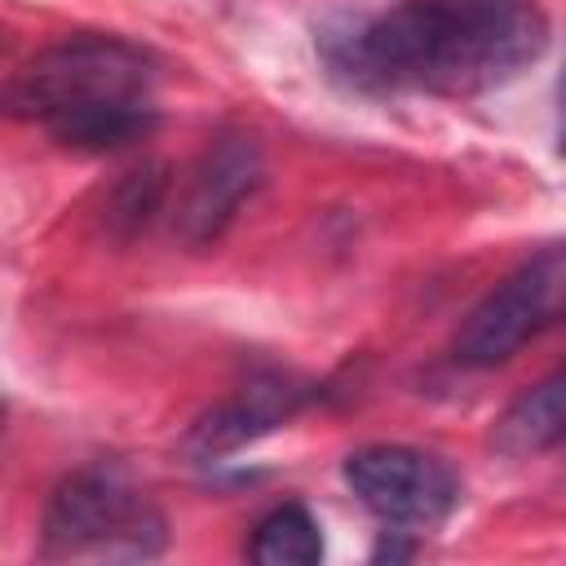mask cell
Returning a JSON list of instances; mask_svg holds the SVG:
<instances>
[{
    "label": "cell",
    "mask_w": 566,
    "mask_h": 566,
    "mask_svg": "<svg viewBox=\"0 0 566 566\" xmlns=\"http://www.w3.org/2000/svg\"><path fill=\"white\" fill-rule=\"evenodd\" d=\"M318 44L332 75L363 93L478 97L548 49V18L535 0H402Z\"/></svg>",
    "instance_id": "obj_1"
},
{
    "label": "cell",
    "mask_w": 566,
    "mask_h": 566,
    "mask_svg": "<svg viewBox=\"0 0 566 566\" xmlns=\"http://www.w3.org/2000/svg\"><path fill=\"white\" fill-rule=\"evenodd\" d=\"M155 62L119 35H66L9 80V111L66 150H119L155 128Z\"/></svg>",
    "instance_id": "obj_2"
},
{
    "label": "cell",
    "mask_w": 566,
    "mask_h": 566,
    "mask_svg": "<svg viewBox=\"0 0 566 566\" xmlns=\"http://www.w3.org/2000/svg\"><path fill=\"white\" fill-rule=\"evenodd\" d=\"M40 553L49 562H150L168 544V522L115 469H80L49 495Z\"/></svg>",
    "instance_id": "obj_3"
},
{
    "label": "cell",
    "mask_w": 566,
    "mask_h": 566,
    "mask_svg": "<svg viewBox=\"0 0 566 566\" xmlns=\"http://www.w3.org/2000/svg\"><path fill=\"white\" fill-rule=\"evenodd\" d=\"M557 314H566V243L522 261L469 310V318L455 332V358L464 367L509 363Z\"/></svg>",
    "instance_id": "obj_4"
},
{
    "label": "cell",
    "mask_w": 566,
    "mask_h": 566,
    "mask_svg": "<svg viewBox=\"0 0 566 566\" xmlns=\"http://www.w3.org/2000/svg\"><path fill=\"white\" fill-rule=\"evenodd\" d=\"M345 486L358 495V504L380 517L394 531H429L442 526L460 504V478L447 460L376 442L345 455Z\"/></svg>",
    "instance_id": "obj_5"
},
{
    "label": "cell",
    "mask_w": 566,
    "mask_h": 566,
    "mask_svg": "<svg viewBox=\"0 0 566 566\" xmlns=\"http://www.w3.org/2000/svg\"><path fill=\"white\" fill-rule=\"evenodd\" d=\"M265 181V159L261 146L243 133H226L217 137L199 164L186 177V190L177 199V234L190 248H208L217 243L230 221L239 217V208L256 195V186Z\"/></svg>",
    "instance_id": "obj_6"
},
{
    "label": "cell",
    "mask_w": 566,
    "mask_h": 566,
    "mask_svg": "<svg viewBox=\"0 0 566 566\" xmlns=\"http://www.w3.org/2000/svg\"><path fill=\"white\" fill-rule=\"evenodd\" d=\"M305 402V385L287 380V376H256L248 380L230 402L212 407L208 416H199L186 433V455L195 460H221L248 442H256L261 433L279 429L283 420H292Z\"/></svg>",
    "instance_id": "obj_7"
},
{
    "label": "cell",
    "mask_w": 566,
    "mask_h": 566,
    "mask_svg": "<svg viewBox=\"0 0 566 566\" xmlns=\"http://www.w3.org/2000/svg\"><path fill=\"white\" fill-rule=\"evenodd\" d=\"M491 447L509 460H526L553 447H566V371L544 376L517 394L491 429Z\"/></svg>",
    "instance_id": "obj_8"
},
{
    "label": "cell",
    "mask_w": 566,
    "mask_h": 566,
    "mask_svg": "<svg viewBox=\"0 0 566 566\" xmlns=\"http://www.w3.org/2000/svg\"><path fill=\"white\" fill-rule=\"evenodd\" d=\"M248 557L261 566H314L323 557L318 522L301 504H279L256 522Z\"/></svg>",
    "instance_id": "obj_9"
},
{
    "label": "cell",
    "mask_w": 566,
    "mask_h": 566,
    "mask_svg": "<svg viewBox=\"0 0 566 566\" xmlns=\"http://www.w3.org/2000/svg\"><path fill=\"white\" fill-rule=\"evenodd\" d=\"M168 195V164L164 159H146L133 172H124V181L111 190L106 199V226L119 239H133L137 230H146L155 221V212L164 208Z\"/></svg>",
    "instance_id": "obj_10"
},
{
    "label": "cell",
    "mask_w": 566,
    "mask_h": 566,
    "mask_svg": "<svg viewBox=\"0 0 566 566\" xmlns=\"http://www.w3.org/2000/svg\"><path fill=\"white\" fill-rule=\"evenodd\" d=\"M562 150H566V80H562Z\"/></svg>",
    "instance_id": "obj_11"
}]
</instances>
